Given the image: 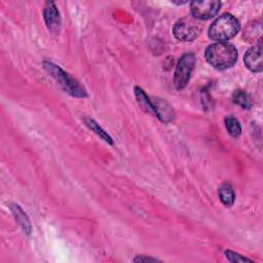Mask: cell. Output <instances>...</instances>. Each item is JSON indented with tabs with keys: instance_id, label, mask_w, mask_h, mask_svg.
I'll return each mask as SVG.
<instances>
[{
	"instance_id": "5bb4252c",
	"label": "cell",
	"mask_w": 263,
	"mask_h": 263,
	"mask_svg": "<svg viewBox=\"0 0 263 263\" xmlns=\"http://www.w3.org/2000/svg\"><path fill=\"white\" fill-rule=\"evenodd\" d=\"M84 121H85V124H86L91 130H93L98 136H100L104 141H106V142H108V143H110V144L113 143L111 137H110L95 120H92L91 118H84Z\"/></svg>"
},
{
	"instance_id": "9a60e30c",
	"label": "cell",
	"mask_w": 263,
	"mask_h": 263,
	"mask_svg": "<svg viewBox=\"0 0 263 263\" xmlns=\"http://www.w3.org/2000/svg\"><path fill=\"white\" fill-rule=\"evenodd\" d=\"M225 126L228 130V133L232 137H238L241 133V127L239 124V121L233 117V116H227L225 117Z\"/></svg>"
},
{
	"instance_id": "2e32d148",
	"label": "cell",
	"mask_w": 263,
	"mask_h": 263,
	"mask_svg": "<svg viewBox=\"0 0 263 263\" xmlns=\"http://www.w3.org/2000/svg\"><path fill=\"white\" fill-rule=\"evenodd\" d=\"M225 255L227 257V259L231 262H234V263H240V262H252L251 259H248L246 257H242L241 255L237 254V253H234L232 251H226L225 252Z\"/></svg>"
},
{
	"instance_id": "8992f818",
	"label": "cell",
	"mask_w": 263,
	"mask_h": 263,
	"mask_svg": "<svg viewBox=\"0 0 263 263\" xmlns=\"http://www.w3.org/2000/svg\"><path fill=\"white\" fill-rule=\"evenodd\" d=\"M221 2L217 0L193 1L191 2V13L196 20H208L218 13Z\"/></svg>"
},
{
	"instance_id": "30bf717a",
	"label": "cell",
	"mask_w": 263,
	"mask_h": 263,
	"mask_svg": "<svg viewBox=\"0 0 263 263\" xmlns=\"http://www.w3.org/2000/svg\"><path fill=\"white\" fill-rule=\"evenodd\" d=\"M135 93H136V98H137V101H138V104L140 105V107L145 112L153 114L155 116V111H154V107L151 102V99L148 98V96L144 92V90L140 87H136Z\"/></svg>"
},
{
	"instance_id": "277c9868",
	"label": "cell",
	"mask_w": 263,
	"mask_h": 263,
	"mask_svg": "<svg viewBox=\"0 0 263 263\" xmlns=\"http://www.w3.org/2000/svg\"><path fill=\"white\" fill-rule=\"evenodd\" d=\"M201 31V26L198 20L193 16H185L180 18L173 28L175 37L184 42L194 40Z\"/></svg>"
},
{
	"instance_id": "7c38bea8",
	"label": "cell",
	"mask_w": 263,
	"mask_h": 263,
	"mask_svg": "<svg viewBox=\"0 0 263 263\" xmlns=\"http://www.w3.org/2000/svg\"><path fill=\"white\" fill-rule=\"evenodd\" d=\"M232 100H233V102L236 105L240 106L243 109H249L252 106V102H251L250 96L247 92H245L243 90H241V89L234 90V92L232 95Z\"/></svg>"
},
{
	"instance_id": "8fae6325",
	"label": "cell",
	"mask_w": 263,
	"mask_h": 263,
	"mask_svg": "<svg viewBox=\"0 0 263 263\" xmlns=\"http://www.w3.org/2000/svg\"><path fill=\"white\" fill-rule=\"evenodd\" d=\"M218 194L220 197V200L227 206H231L234 202V198H235V194L234 191L232 189V186L225 183L223 184L219 190H218Z\"/></svg>"
},
{
	"instance_id": "3957f363",
	"label": "cell",
	"mask_w": 263,
	"mask_h": 263,
	"mask_svg": "<svg viewBox=\"0 0 263 263\" xmlns=\"http://www.w3.org/2000/svg\"><path fill=\"white\" fill-rule=\"evenodd\" d=\"M43 67L46 72L61 85V87L71 96L76 98H85L87 96L83 86H81L80 83L68 73L64 72L59 66L50 62H44Z\"/></svg>"
},
{
	"instance_id": "ba28073f",
	"label": "cell",
	"mask_w": 263,
	"mask_h": 263,
	"mask_svg": "<svg viewBox=\"0 0 263 263\" xmlns=\"http://www.w3.org/2000/svg\"><path fill=\"white\" fill-rule=\"evenodd\" d=\"M43 16L48 30L54 34L60 32L61 17L60 12L53 2H46L43 9Z\"/></svg>"
},
{
	"instance_id": "6da1fadb",
	"label": "cell",
	"mask_w": 263,
	"mask_h": 263,
	"mask_svg": "<svg viewBox=\"0 0 263 263\" xmlns=\"http://www.w3.org/2000/svg\"><path fill=\"white\" fill-rule=\"evenodd\" d=\"M209 64L219 70H225L232 67L237 60L236 48L226 42H218L210 45L204 52Z\"/></svg>"
},
{
	"instance_id": "9c48e42d",
	"label": "cell",
	"mask_w": 263,
	"mask_h": 263,
	"mask_svg": "<svg viewBox=\"0 0 263 263\" xmlns=\"http://www.w3.org/2000/svg\"><path fill=\"white\" fill-rule=\"evenodd\" d=\"M151 102L154 107L155 116L158 117L161 121L168 122L174 118V110L168 105V103L159 98H155L153 100L151 99Z\"/></svg>"
},
{
	"instance_id": "e0dca14e",
	"label": "cell",
	"mask_w": 263,
	"mask_h": 263,
	"mask_svg": "<svg viewBox=\"0 0 263 263\" xmlns=\"http://www.w3.org/2000/svg\"><path fill=\"white\" fill-rule=\"evenodd\" d=\"M135 261L136 262H141V261H156V259H153V258H147V257H138V258H135Z\"/></svg>"
},
{
	"instance_id": "7a4b0ae2",
	"label": "cell",
	"mask_w": 263,
	"mask_h": 263,
	"mask_svg": "<svg viewBox=\"0 0 263 263\" xmlns=\"http://www.w3.org/2000/svg\"><path fill=\"white\" fill-rule=\"evenodd\" d=\"M239 31L238 20L229 13H224L217 17L209 28L211 39L224 42L233 38Z\"/></svg>"
},
{
	"instance_id": "5b68a950",
	"label": "cell",
	"mask_w": 263,
	"mask_h": 263,
	"mask_svg": "<svg viewBox=\"0 0 263 263\" xmlns=\"http://www.w3.org/2000/svg\"><path fill=\"white\" fill-rule=\"evenodd\" d=\"M194 64L195 57L193 53H185L179 60L174 75V84L178 90L183 89L189 82Z\"/></svg>"
},
{
	"instance_id": "52a82bcc",
	"label": "cell",
	"mask_w": 263,
	"mask_h": 263,
	"mask_svg": "<svg viewBox=\"0 0 263 263\" xmlns=\"http://www.w3.org/2000/svg\"><path fill=\"white\" fill-rule=\"evenodd\" d=\"M246 67L250 69L252 72H261L263 65H262V44L261 39L258 41V44L251 47L245 54L243 58Z\"/></svg>"
},
{
	"instance_id": "4fadbf2b",
	"label": "cell",
	"mask_w": 263,
	"mask_h": 263,
	"mask_svg": "<svg viewBox=\"0 0 263 263\" xmlns=\"http://www.w3.org/2000/svg\"><path fill=\"white\" fill-rule=\"evenodd\" d=\"M11 211H12V213H13L15 219L17 220V222H18V223L22 225V227L24 228V230L29 233L30 230H31V225H30L29 219H28V217L26 216V214L22 211V209H21L17 204H12V205H11Z\"/></svg>"
}]
</instances>
